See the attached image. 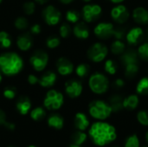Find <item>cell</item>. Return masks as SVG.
<instances>
[{
    "label": "cell",
    "mask_w": 148,
    "mask_h": 147,
    "mask_svg": "<svg viewBox=\"0 0 148 147\" xmlns=\"http://www.w3.org/2000/svg\"><path fill=\"white\" fill-rule=\"evenodd\" d=\"M88 134L95 146H105L114 142L117 138L116 128L103 120L95 122L88 131Z\"/></svg>",
    "instance_id": "1"
},
{
    "label": "cell",
    "mask_w": 148,
    "mask_h": 147,
    "mask_svg": "<svg viewBox=\"0 0 148 147\" xmlns=\"http://www.w3.org/2000/svg\"><path fill=\"white\" fill-rule=\"evenodd\" d=\"M24 66L23 58L19 54L12 51L0 55V72L6 76H15L22 72Z\"/></svg>",
    "instance_id": "2"
},
{
    "label": "cell",
    "mask_w": 148,
    "mask_h": 147,
    "mask_svg": "<svg viewBox=\"0 0 148 147\" xmlns=\"http://www.w3.org/2000/svg\"><path fill=\"white\" fill-rule=\"evenodd\" d=\"M88 113L92 118L97 120H105L110 117L113 111L108 102L101 100H95L89 103Z\"/></svg>",
    "instance_id": "3"
},
{
    "label": "cell",
    "mask_w": 148,
    "mask_h": 147,
    "mask_svg": "<svg viewBox=\"0 0 148 147\" xmlns=\"http://www.w3.org/2000/svg\"><path fill=\"white\" fill-rule=\"evenodd\" d=\"M88 87L92 93L95 94H103L109 88V80L102 73L95 72L88 78Z\"/></svg>",
    "instance_id": "4"
},
{
    "label": "cell",
    "mask_w": 148,
    "mask_h": 147,
    "mask_svg": "<svg viewBox=\"0 0 148 147\" xmlns=\"http://www.w3.org/2000/svg\"><path fill=\"white\" fill-rule=\"evenodd\" d=\"M64 103V95L56 89H49L43 99V106L48 110H59Z\"/></svg>",
    "instance_id": "5"
},
{
    "label": "cell",
    "mask_w": 148,
    "mask_h": 147,
    "mask_svg": "<svg viewBox=\"0 0 148 147\" xmlns=\"http://www.w3.org/2000/svg\"><path fill=\"white\" fill-rule=\"evenodd\" d=\"M62 12L58 8L53 4L46 5L42 10V18L43 22L49 26H56L62 21Z\"/></svg>",
    "instance_id": "6"
},
{
    "label": "cell",
    "mask_w": 148,
    "mask_h": 147,
    "mask_svg": "<svg viewBox=\"0 0 148 147\" xmlns=\"http://www.w3.org/2000/svg\"><path fill=\"white\" fill-rule=\"evenodd\" d=\"M108 54V49L102 42H95L92 44L87 51L88 58L91 62L95 63L101 62L102 61H104Z\"/></svg>",
    "instance_id": "7"
},
{
    "label": "cell",
    "mask_w": 148,
    "mask_h": 147,
    "mask_svg": "<svg viewBox=\"0 0 148 147\" xmlns=\"http://www.w3.org/2000/svg\"><path fill=\"white\" fill-rule=\"evenodd\" d=\"M49 56L43 50H36L29 57V64L36 72H42L46 69Z\"/></svg>",
    "instance_id": "8"
},
{
    "label": "cell",
    "mask_w": 148,
    "mask_h": 147,
    "mask_svg": "<svg viewBox=\"0 0 148 147\" xmlns=\"http://www.w3.org/2000/svg\"><path fill=\"white\" fill-rule=\"evenodd\" d=\"M102 13V8L97 3H86L82 10V16L85 23H90L97 20Z\"/></svg>",
    "instance_id": "9"
},
{
    "label": "cell",
    "mask_w": 148,
    "mask_h": 147,
    "mask_svg": "<svg viewBox=\"0 0 148 147\" xmlns=\"http://www.w3.org/2000/svg\"><path fill=\"white\" fill-rule=\"evenodd\" d=\"M115 27L112 23L101 22L95 25L94 29V34L101 40H107L114 36Z\"/></svg>",
    "instance_id": "10"
},
{
    "label": "cell",
    "mask_w": 148,
    "mask_h": 147,
    "mask_svg": "<svg viewBox=\"0 0 148 147\" xmlns=\"http://www.w3.org/2000/svg\"><path fill=\"white\" fill-rule=\"evenodd\" d=\"M110 16L114 22H115L119 24H123L126 22H127V20L129 19L130 13L125 5L120 3V4H117L116 6H114L111 10Z\"/></svg>",
    "instance_id": "11"
},
{
    "label": "cell",
    "mask_w": 148,
    "mask_h": 147,
    "mask_svg": "<svg viewBox=\"0 0 148 147\" xmlns=\"http://www.w3.org/2000/svg\"><path fill=\"white\" fill-rule=\"evenodd\" d=\"M64 91L66 94L71 99H76L80 97L83 91V86L78 80H69L64 84Z\"/></svg>",
    "instance_id": "12"
},
{
    "label": "cell",
    "mask_w": 148,
    "mask_h": 147,
    "mask_svg": "<svg viewBox=\"0 0 148 147\" xmlns=\"http://www.w3.org/2000/svg\"><path fill=\"white\" fill-rule=\"evenodd\" d=\"M56 69L58 75L62 76H69L75 71V66L69 59L61 56L56 62Z\"/></svg>",
    "instance_id": "13"
},
{
    "label": "cell",
    "mask_w": 148,
    "mask_h": 147,
    "mask_svg": "<svg viewBox=\"0 0 148 147\" xmlns=\"http://www.w3.org/2000/svg\"><path fill=\"white\" fill-rule=\"evenodd\" d=\"M33 38L32 35L29 32H23L20 34L16 40V45L17 49L22 52H27L33 48Z\"/></svg>",
    "instance_id": "14"
},
{
    "label": "cell",
    "mask_w": 148,
    "mask_h": 147,
    "mask_svg": "<svg viewBox=\"0 0 148 147\" xmlns=\"http://www.w3.org/2000/svg\"><path fill=\"white\" fill-rule=\"evenodd\" d=\"M126 40L130 45L139 44L144 37V30L140 27H134L126 34Z\"/></svg>",
    "instance_id": "15"
},
{
    "label": "cell",
    "mask_w": 148,
    "mask_h": 147,
    "mask_svg": "<svg viewBox=\"0 0 148 147\" xmlns=\"http://www.w3.org/2000/svg\"><path fill=\"white\" fill-rule=\"evenodd\" d=\"M57 81V74L52 70L44 72L39 78V85L43 88H49L53 87Z\"/></svg>",
    "instance_id": "16"
},
{
    "label": "cell",
    "mask_w": 148,
    "mask_h": 147,
    "mask_svg": "<svg viewBox=\"0 0 148 147\" xmlns=\"http://www.w3.org/2000/svg\"><path fill=\"white\" fill-rule=\"evenodd\" d=\"M73 35L80 40H85L89 37V29L85 22H78L72 28Z\"/></svg>",
    "instance_id": "17"
},
{
    "label": "cell",
    "mask_w": 148,
    "mask_h": 147,
    "mask_svg": "<svg viewBox=\"0 0 148 147\" xmlns=\"http://www.w3.org/2000/svg\"><path fill=\"white\" fill-rule=\"evenodd\" d=\"M134 21L140 25L148 24V10L142 6L136 7L132 13Z\"/></svg>",
    "instance_id": "18"
},
{
    "label": "cell",
    "mask_w": 148,
    "mask_h": 147,
    "mask_svg": "<svg viewBox=\"0 0 148 147\" xmlns=\"http://www.w3.org/2000/svg\"><path fill=\"white\" fill-rule=\"evenodd\" d=\"M121 61L123 64V66L132 63H139V55L137 51L130 49L127 50H125L121 55Z\"/></svg>",
    "instance_id": "19"
},
{
    "label": "cell",
    "mask_w": 148,
    "mask_h": 147,
    "mask_svg": "<svg viewBox=\"0 0 148 147\" xmlns=\"http://www.w3.org/2000/svg\"><path fill=\"white\" fill-rule=\"evenodd\" d=\"M16 108L21 115H26L31 109V101L29 97L22 96L16 103Z\"/></svg>",
    "instance_id": "20"
},
{
    "label": "cell",
    "mask_w": 148,
    "mask_h": 147,
    "mask_svg": "<svg viewBox=\"0 0 148 147\" xmlns=\"http://www.w3.org/2000/svg\"><path fill=\"white\" fill-rule=\"evenodd\" d=\"M75 127L79 131H85L89 126V120L88 116L83 113H77L74 119Z\"/></svg>",
    "instance_id": "21"
},
{
    "label": "cell",
    "mask_w": 148,
    "mask_h": 147,
    "mask_svg": "<svg viewBox=\"0 0 148 147\" xmlns=\"http://www.w3.org/2000/svg\"><path fill=\"white\" fill-rule=\"evenodd\" d=\"M140 103V99L137 94H130L123 98V108L128 111L135 110Z\"/></svg>",
    "instance_id": "22"
},
{
    "label": "cell",
    "mask_w": 148,
    "mask_h": 147,
    "mask_svg": "<svg viewBox=\"0 0 148 147\" xmlns=\"http://www.w3.org/2000/svg\"><path fill=\"white\" fill-rule=\"evenodd\" d=\"M47 122H48L49 126H50L54 129H56V130L62 129L63 127V125H64L63 118L58 113L50 114L48 118Z\"/></svg>",
    "instance_id": "23"
},
{
    "label": "cell",
    "mask_w": 148,
    "mask_h": 147,
    "mask_svg": "<svg viewBox=\"0 0 148 147\" xmlns=\"http://www.w3.org/2000/svg\"><path fill=\"white\" fill-rule=\"evenodd\" d=\"M108 104L113 113H119L123 110V98L119 94H114L110 97Z\"/></svg>",
    "instance_id": "24"
},
{
    "label": "cell",
    "mask_w": 148,
    "mask_h": 147,
    "mask_svg": "<svg viewBox=\"0 0 148 147\" xmlns=\"http://www.w3.org/2000/svg\"><path fill=\"white\" fill-rule=\"evenodd\" d=\"M110 49L112 54L115 55H121L125 50H126V44L122 40L115 39L110 46Z\"/></svg>",
    "instance_id": "25"
},
{
    "label": "cell",
    "mask_w": 148,
    "mask_h": 147,
    "mask_svg": "<svg viewBox=\"0 0 148 147\" xmlns=\"http://www.w3.org/2000/svg\"><path fill=\"white\" fill-rule=\"evenodd\" d=\"M139 63H132L124 66V75L128 79H133L139 73Z\"/></svg>",
    "instance_id": "26"
},
{
    "label": "cell",
    "mask_w": 148,
    "mask_h": 147,
    "mask_svg": "<svg viewBox=\"0 0 148 147\" xmlns=\"http://www.w3.org/2000/svg\"><path fill=\"white\" fill-rule=\"evenodd\" d=\"M13 23H14V27L17 30H20V31L26 30L29 28V22L28 18L25 17V16H17L14 20Z\"/></svg>",
    "instance_id": "27"
},
{
    "label": "cell",
    "mask_w": 148,
    "mask_h": 147,
    "mask_svg": "<svg viewBox=\"0 0 148 147\" xmlns=\"http://www.w3.org/2000/svg\"><path fill=\"white\" fill-rule=\"evenodd\" d=\"M136 92L140 95H148V76L141 78L136 85Z\"/></svg>",
    "instance_id": "28"
},
{
    "label": "cell",
    "mask_w": 148,
    "mask_h": 147,
    "mask_svg": "<svg viewBox=\"0 0 148 147\" xmlns=\"http://www.w3.org/2000/svg\"><path fill=\"white\" fill-rule=\"evenodd\" d=\"M11 45H12V39L10 37V35L5 30H1L0 31V47L2 49H10Z\"/></svg>",
    "instance_id": "29"
},
{
    "label": "cell",
    "mask_w": 148,
    "mask_h": 147,
    "mask_svg": "<svg viewBox=\"0 0 148 147\" xmlns=\"http://www.w3.org/2000/svg\"><path fill=\"white\" fill-rule=\"evenodd\" d=\"M81 13L75 10H67L66 14H65V19L67 21V23H70V24H75L76 23L79 22L80 18H81Z\"/></svg>",
    "instance_id": "30"
},
{
    "label": "cell",
    "mask_w": 148,
    "mask_h": 147,
    "mask_svg": "<svg viewBox=\"0 0 148 147\" xmlns=\"http://www.w3.org/2000/svg\"><path fill=\"white\" fill-rule=\"evenodd\" d=\"M75 72L79 78H85L90 72V66L87 63H80L75 68Z\"/></svg>",
    "instance_id": "31"
},
{
    "label": "cell",
    "mask_w": 148,
    "mask_h": 147,
    "mask_svg": "<svg viewBox=\"0 0 148 147\" xmlns=\"http://www.w3.org/2000/svg\"><path fill=\"white\" fill-rule=\"evenodd\" d=\"M46 116V112L43 107H36L30 111V118L35 121H40Z\"/></svg>",
    "instance_id": "32"
},
{
    "label": "cell",
    "mask_w": 148,
    "mask_h": 147,
    "mask_svg": "<svg viewBox=\"0 0 148 147\" xmlns=\"http://www.w3.org/2000/svg\"><path fill=\"white\" fill-rule=\"evenodd\" d=\"M71 140L73 144L82 146L87 140V134L83 131H76L71 136Z\"/></svg>",
    "instance_id": "33"
},
{
    "label": "cell",
    "mask_w": 148,
    "mask_h": 147,
    "mask_svg": "<svg viewBox=\"0 0 148 147\" xmlns=\"http://www.w3.org/2000/svg\"><path fill=\"white\" fill-rule=\"evenodd\" d=\"M58 33L61 38L66 39L69 38L72 33V28L70 26V23H62L58 29Z\"/></svg>",
    "instance_id": "34"
},
{
    "label": "cell",
    "mask_w": 148,
    "mask_h": 147,
    "mask_svg": "<svg viewBox=\"0 0 148 147\" xmlns=\"http://www.w3.org/2000/svg\"><path fill=\"white\" fill-rule=\"evenodd\" d=\"M61 44V38L56 35L50 36L46 39L45 45L48 49H55L58 48Z\"/></svg>",
    "instance_id": "35"
},
{
    "label": "cell",
    "mask_w": 148,
    "mask_h": 147,
    "mask_svg": "<svg viewBox=\"0 0 148 147\" xmlns=\"http://www.w3.org/2000/svg\"><path fill=\"white\" fill-rule=\"evenodd\" d=\"M22 9H23V11L25 15L32 16L36 12V3L34 0L33 1H26L25 3H23Z\"/></svg>",
    "instance_id": "36"
},
{
    "label": "cell",
    "mask_w": 148,
    "mask_h": 147,
    "mask_svg": "<svg viewBox=\"0 0 148 147\" xmlns=\"http://www.w3.org/2000/svg\"><path fill=\"white\" fill-rule=\"evenodd\" d=\"M117 69H118L117 64L114 60L108 59V60H107L105 62V63H104V70L108 75H115L117 73Z\"/></svg>",
    "instance_id": "37"
},
{
    "label": "cell",
    "mask_w": 148,
    "mask_h": 147,
    "mask_svg": "<svg viewBox=\"0 0 148 147\" xmlns=\"http://www.w3.org/2000/svg\"><path fill=\"white\" fill-rule=\"evenodd\" d=\"M137 53L140 59L148 62V42H144L140 44L137 49Z\"/></svg>",
    "instance_id": "38"
},
{
    "label": "cell",
    "mask_w": 148,
    "mask_h": 147,
    "mask_svg": "<svg viewBox=\"0 0 148 147\" xmlns=\"http://www.w3.org/2000/svg\"><path fill=\"white\" fill-rule=\"evenodd\" d=\"M124 147H140V139L136 134L129 136L124 144Z\"/></svg>",
    "instance_id": "39"
},
{
    "label": "cell",
    "mask_w": 148,
    "mask_h": 147,
    "mask_svg": "<svg viewBox=\"0 0 148 147\" xmlns=\"http://www.w3.org/2000/svg\"><path fill=\"white\" fill-rule=\"evenodd\" d=\"M137 120L140 125L148 126V110L140 111L137 113Z\"/></svg>",
    "instance_id": "40"
},
{
    "label": "cell",
    "mask_w": 148,
    "mask_h": 147,
    "mask_svg": "<svg viewBox=\"0 0 148 147\" xmlns=\"http://www.w3.org/2000/svg\"><path fill=\"white\" fill-rule=\"evenodd\" d=\"M3 95L7 100H13L16 95V90L13 87H7L3 89Z\"/></svg>",
    "instance_id": "41"
},
{
    "label": "cell",
    "mask_w": 148,
    "mask_h": 147,
    "mask_svg": "<svg viewBox=\"0 0 148 147\" xmlns=\"http://www.w3.org/2000/svg\"><path fill=\"white\" fill-rule=\"evenodd\" d=\"M42 32V26L39 23H34L30 26L29 28V33L32 36H36L40 35Z\"/></svg>",
    "instance_id": "42"
},
{
    "label": "cell",
    "mask_w": 148,
    "mask_h": 147,
    "mask_svg": "<svg viewBox=\"0 0 148 147\" xmlns=\"http://www.w3.org/2000/svg\"><path fill=\"white\" fill-rule=\"evenodd\" d=\"M125 36H126V33L124 28H115L114 34V37L115 39L122 40Z\"/></svg>",
    "instance_id": "43"
},
{
    "label": "cell",
    "mask_w": 148,
    "mask_h": 147,
    "mask_svg": "<svg viewBox=\"0 0 148 147\" xmlns=\"http://www.w3.org/2000/svg\"><path fill=\"white\" fill-rule=\"evenodd\" d=\"M27 81L30 86H35L39 83V77H37L34 74H29L27 76Z\"/></svg>",
    "instance_id": "44"
},
{
    "label": "cell",
    "mask_w": 148,
    "mask_h": 147,
    "mask_svg": "<svg viewBox=\"0 0 148 147\" xmlns=\"http://www.w3.org/2000/svg\"><path fill=\"white\" fill-rule=\"evenodd\" d=\"M114 87L117 88H122L125 86V81H124V80L121 79V78H117V79L114 81Z\"/></svg>",
    "instance_id": "45"
},
{
    "label": "cell",
    "mask_w": 148,
    "mask_h": 147,
    "mask_svg": "<svg viewBox=\"0 0 148 147\" xmlns=\"http://www.w3.org/2000/svg\"><path fill=\"white\" fill-rule=\"evenodd\" d=\"M6 123V115L3 111L0 110V126H4Z\"/></svg>",
    "instance_id": "46"
},
{
    "label": "cell",
    "mask_w": 148,
    "mask_h": 147,
    "mask_svg": "<svg viewBox=\"0 0 148 147\" xmlns=\"http://www.w3.org/2000/svg\"><path fill=\"white\" fill-rule=\"evenodd\" d=\"M4 126H5L7 129L10 130V131H12V130L15 129V125L12 124V123H10V122H8V121H6V123L4 124Z\"/></svg>",
    "instance_id": "47"
},
{
    "label": "cell",
    "mask_w": 148,
    "mask_h": 147,
    "mask_svg": "<svg viewBox=\"0 0 148 147\" xmlns=\"http://www.w3.org/2000/svg\"><path fill=\"white\" fill-rule=\"evenodd\" d=\"M61 3L64 4V5H68V4H70L72 3L75 0H58Z\"/></svg>",
    "instance_id": "48"
},
{
    "label": "cell",
    "mask_w": 148,
    "mask_h": 147,
    "mask_svg": "<svg viewBox=\"0 0 148 147\" xmlns=\"http://www.w3.org/2000/svg\"><path fill=\"white\" fill-rule=\"evenodd\" d=\"M36 3H38V4H45V3H48V1L49 0H34Z\"/></svg>",
    "instance_id": "49"
},
{
    "label": "cell",
    "mask_w": 148,
    "mask_h": 147,
    "mask_svg": "<svg viewBox=\"0 0 148 147\" xmlns=\"http://www.w3.org/2000/svg\"><path fill=\"white\" fill-rule=\"evenodd\" d=\"M111 3H114V4H120V3H123L125 0H109Z\"/></svg>",
    "instance_id": "50"
},
{
    "label": "cell",
    "mask_w": 148,
    "mask_h": 147,
    "mask_svg": "<svg viewBox=\"0 0 148 147\" xmlns=\"http://www.w3.org/2000/svg\"><path fill=\"white\" fill-rule=\"evenodd\" d=\"M69 147H82L81 146H79V145H75V144H71L70 146H69Z\"/></svg>",
    "instance_id": "51"
},
{
    "label": "cell",
    "mask_w": 148,
    "mask_h": 147,
    "mask_svg": "<svg viewBox=\"0 0 148 147\" xmlns=\"http://www.w3.org/2000/svg\"><path fill=\"white\" fill-rule=\"evenodd\" d=\"M82 2H84V3H90L92 0H82Z\"/></svg>",
    "instance_id": "52"
},
{
    "label": "cell",
    "mask_w": 148,
    "mask_h": 147,
    "mask_svg": "<svg viewBox=\"0 0 148 147\" xmlns=\"http://www.w3.org/2000/svg\"><path fill=\"white\" fill-rule=\"evenodd\" d=\"M2 81H3V75H2V73L0 72V84H1V82H2Z\"/></svg>",
    "instance_id": "53"
},
{
    "label": "cell",
    "mask_w": 148,
    "mask_h": 147,
    "mask_svg": "<svg viewBox=\"0 0 148 147\" xmlns=\"http://www.w3.org/2000/svg\"><path fill=\"white\" fill-rule=\"evenodd\" d=\"M146 140H147V142L148 144V131L147 132V133H146Z\"/></svg>",
    "instance_id": "54"
},
{
    "label": "cell",
    "mask_w": 148,
    "mask_h": 147,
    "mask_svg": "<svg viewBox=\"0 0 148 147\" xmlns=\"http://www.w3.org/2000/svg\"><path fill=\"white\" fill-rule=\"evenodd\" d=\"M28 147H36V146H28Z\"/></svg>",
    "instance_id": "55"
},
{
    "label": "cell",
    "mask_w": 148,
    "mask_h": 147,
    "mask_svg": "<svg viewBox=\"0 0 148 147\" xmlns=\"http://www.w3.org/2000/svg\"><path fill=\"white\" fill-rule=\"evenodd\" d=\"M2 2H3V0H0V3H1Z\"/></svg>",
    "instance_id": "56"
},
{
    "label": "cell",
    "mask_w": 148,
    "mask_h": 147,
    "mask_svg": "<svg viewBox=\"0 0 148 147\" xmlns=\"http://www.w3.org/2000/svg\"><path fill=\"white\" fill-rule=\"evenodd\" d=\"M147 35H148V27H147Z\"/></svg>",
    "instance_id": "57"
},
{
    "label": "cell",
    "mask_w": 148,
    "mask_h": 147,
    "mask_svg": "<svg viewBox=\"0 0 148 147\" xmlns=\"http://www.w3.org/2000/svg\"><path fill=\"white\" fill-rule=\"evenodd\" d=\"M113 147H120V146H113Z\"/></svg>",
    "instance_id": "58"
},
{
    "label": "cell",
    "mask_w": 148,
    "mask_h": 147,
    "mask_svg": "<svg viewBox=\"0 0 148 147\" xmlns=\"http://www.w3.org/2000/svg\"><path fill=\"white\" fill-rule=\"evenodd\" d=\"M8 147H15V146H8Z\"/></svg>",
    "instance_id": "59"
},
{
    "label": "cell",
    "mask_w": 148,
    "mask_h": 147,
    "mask_svg": "<svg viewBox=\"0 0 148 147\" xmlns=\"http://www.w3.org/2000/svg\"><path fill=\"white\" fill-rule=\"evenodd\" d=\"M143 147H148V146H143Z\"/></svg>",
    "instance_id": "60"
}]
</instances>
